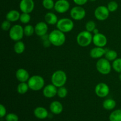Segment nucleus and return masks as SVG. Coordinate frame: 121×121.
I'll list each match as a JSON object with an SVG mask.
<instances>
[{"mask_svg": "<svg viewBox=\"0 0 121 121\" xmlns=\"http://www.w3.org/2000/svg\"><path fill=\"white\" fill-rule=\"evenodd\" d=\"M34 30H35V33L36 35L41 37L47 34V31H48V26L46 22L40 21L36 24L34 27Z\"/></svg>", "mask_w": 121, "mask_h": 121, "instance_id": "15", "label": "nucleus"}, {"mask_svg": "<svg viewBox=\"0 0 121 121\" xmlns=\"http://www.w3.org/2000/svg\"><path fill=\"white\" fill-rule=\"evenodd\" d=\"M96 69L100 74H108L111 72L112 66L110 63L109 61L105 58H100L96 64Z\"/></svg>", "mask_w": 121, "mask_h": 121, "instance_id": "6", "label": "nucleus"}, {"mask_svg": "<svg viewBox=\"0 0 121 121\" xmlns=\"http://www.w3.org/2000/svg\"><path fill=\"white\" fill-rule=\"evenodd\" d=\"M7 115V110L5 107L2 104L0 105V117L1 118H4Z\"/></svg>", "mask_w": 121, "mask_h": 121, "instance_id": "36", "label": "nucleus"}, {"mask_svg": "<svg viewBox=\"0 0 121 121\" xmlns=\"http://www.w3.org/2000/svg\"><path fill=\"white\" fill-rule=\"evenodd\" d=\"M30 89L33 91H39L44 88L45 85L44 79L39 75H34L30 77L27 82Z\"/></svg>", "mask_w": 121, "mask_h": 121, "instance_id": "2", "label": "nucleus"}, {"mask_svg": "<svg viewBox=\"0 0 121 121\" xmlns=\"http://www.w3.org/2000/svg\"><path fill=\"white\" fill-rule=\"evenodd\" d=\"M52 44L51 42L50 41L49 39H47V40H45L43 41V45L44 47H48L50 46V45Z\"/></svg>", "mask_w": 121, "mask_h": 121, "instance_id": "38", "label": "nucleus"}, {"mask_svg": "<svg viewBox=\"0 0 121 121\" xmlns=\"http://www.w3.org/2000/svg\"><path fill=\"white\" fill-rule=\"evenodd\" d=\"M67 93H68L67 89L64 86L58 87L57 95L60 98H65L67 95Z\"/></svg>", "mask_w": 121, "mask_h": 121, "instance_id": "31", "label": "nucleus"}, {"mask_svg": "<svg viewBox=\"0 0 121 121\" xmlns=\"http://www.w3.org/2000/svg\"><path fill=\"white\" fill-rule=\"evenodd\" d=\"M24 35L27 37H30L33 35L35 33V30L34 27L31 25L28 24L24 27Z\"/></svg>", "mask_w": 121, "mask_h": 121, "instance_id": "27", "label": "nucleus"}, {"mask_svg": "<svg viewBox=\"0 0 121 121\" xmlns=\"http://www.w3.org/2000/svg\"><path fill=\"white\" fill-rule=\"evenodd\" d=\"M35 4L33 0H21L19 7L22 13H30L34 10Z\"/></svg>", "mask_w": 121, "mask_h": 121, "instance_id": "11", "label": "nucleus"}, {"mask_svg": "<svg viewBox=\"0 0 121 121\" xmlns=\"http://www.w3.org/2000/svg\"><path fill=\"white\" fill-rule=\"evenodd\" d=\"M25 48H26L25 44L21 40L16 41L14 45V50L17 54H22L25 51Z\"/></svg>", "mask_w": 121, "mask_h": 121, "instance_id": "23", "label": "nucleus"}, {"mask_svg": "<svg viewBox=\"0 0 121 121\" xmlns=\"http://www.w3.org/2000/svg\"><path fill=\"white\" fill-rule=\"evenodd\" d=\"M107 8L109 9V12H115L118 9V4L116 1H110L107 5Z\"/></svg>", "mask_w": 121, "mask_h": 121, "instance_id": "32", "label": "nucleus"}, {"mask_svg": "<svg viewBox=\"0 0 121 121\" xmlns=\"http://www.w3.org/2000/svg\"><path fill=\"white\" fill-rule=\"evenodd\" d=\"M106 50L104 47H96L93 48L90 51V56L93 59H100L106 53Z\"/></svg>", "mask_w": 121, "mask_h": 121, "instance_id": "17", "label": "nucleus"}, {"mask_svg": "<svg viewBox=\"0 0 121 121\" xmlns=\"http://www.w3.org/2000/svg\"><path fill=\"white\" fill-rule=\"evenodd\" d=\"M73 2H74L76 4L78 5L82 6L87 3L88 0H73Z\"/></svg>", "mask_w": 121, "mask_h": 121, "instance_id": "37", "label": "nucleus"}, {"mask_svg": "<svg viewBox=\"0 0 121 121\" xmlns=\"http://www.w3.org/2000/svg\"><path fill=\"white\" fill-rule=\"evenodd\" d=\"M15 76L17 79L20 82H28V79H30L29 73L23 68H20L17 70L15 73Z\"/></svg>", "mask_w": 121, "mask_h": 121, "instance_id": "16", "label": "nucleus"}, {"mask_svg": "<svg viewBox=\"0 0 121 121\" xmlns=\"http://www.w3.org/2000/svg\"><path fill=\"white\" fill-rule=\"evenodd\" d=\"M44 20L46 23L49 25H56L57 22H58V17L54 13H47L44 16Z\"/></svg>", "mask_w": 121, "mask_h": 121, "instance_id": "21", "label": "nucleus"}, {"mask_svg": "<svg viewBox=\"0 0 121 121\" xmlns=\"http://www.w3.org/2000/svg\"><path fill=\"white\" fill-rule=\"evenodd\" d=\"M30 20L31 16L30 14L22 13V14H21V15H20V21L21 23L26 24H28L30 21Z\"/></svg>", "mask_w": 121, "mask_h": 121, "instance_id": "30", "label": "nucleus"}, {"mask_svg": "<svg viewBox=\"0 0 121 121\" xmlns=\"http://www.w3.org/2000/svg\"><path fill=\"white\" fill-rule=\"evenodd\" d=\"M110 121H121V109L113 111L109 117Z\"/></svg>", "mask_w": 121, "mask_h": 121, "instance_id": "26", "label": "nucleus"}, {"mask_svg": "<svg viewBox=\"0 0 121 121\" xmlns=\"http://www.w3.org/2000/svg\"><path fill=\"white\" fill-rule=\"evenodd\" d=\"M112 68L115 72L118 73H121V58H117L113 61L112 65Z\"/></svg>", "mask_w": 121, "mask_h": 121, "instance_id": "28", "label": "nucleus"}, {"mask_svg": "<svg viewBox=\"0 0 121 121\" xmlns=\"http://www.w3.org/2000/svg\"><path fill=\"white\" fill-rule=\"evenodd\" d=\"M18 117L15 113H9L5 116L6 121H18Z\"/></svg>", "mask_w": 121, "mask_h": 121, "instance_id": "34", "label": "nucleus"}, {"mask_svg": "<svg viewBox=\"0 0 121 121\" xmlns=\"http://www.w3.org/2000/svg\"><path fill=\"white\" fill-rule=\"evenodd\" d=\"M92 43L96 47H104L108 43V40L106 37L102 33H98L94 34L93 36V41Z\"/></svg>", "mask_w": 121, "mask_h": 121, "instance_id": "13", "label": "nucleus"}, {"mask_svg": "<svg viewBox=\"0 0 121 121\" xmlns=\"http://www.w3.org/2000/svg\"><path fill=\"white\" fill-rule=\"evenodd\" d=\"M86 31L89 32H93L96 28V24L93 21H89L85 25Z\"/></svg>", "mask_w": 121, "mask_h": 121, "instance_id": "33", "label": "nucleus"}, {"mask_svg": "<svg viewBox=\"0 0 121 121\" xmlns=\"http://www.w3.org/2000/svg\"><path fill=\"white\" fill-rule=\"evenodd\" d=\"M109 11L107 7L100 5L97 7L95 10L94 15L96 18L99 21L106 20L109 16Z\"/></svg>", "mask_w": 121, "mask_h": 121, "instance_id": "9", "label": "nucleus"}, {"mask_svg": "<svg viewBox=\"0 0 121 121\" xmlns=\"http://www.w3.org/2000/svg\"><path fill=\"white\" fill-rule=\"evenodd\" d=\"M95 92L96 95L99 98H105L109 93V87L105 83H99L96 86Z\"/></svg>", "mask_w": 121, "mask_h": 121, "instance_id": "10", "label": "nucleus"}, {"mask_svg": "<svg viewBox=\"0 0 121 121\" xmlns=\"http://www.w3.org/2000/svg\"><path fill=\"white\" fill-rule=\"evenodd\" d=\"M9 31V37L14 41H20L24 35V28L19 24H15L12 26Z\"/></svg>", "mask_w": 121, "mask_h": 121, "instance_id": "7", "label": "nucleus"}, {"mask_svg": "<svg viewBox=\"0 0 121 121\" xmlns=\"http://www.w3.org/2000/svg\"><path fill=\"white\" fill-rule=\"evenodd\" d=\"M57 87L53 84H50L44 87L43 90V94L46 98H52L57 95Z\"/></svg>", "mask_w": 121, "mask_h": 121, "instance_id": "14", "label": "nucleus"}, {"mask_svg": "<svg viewBox=\"0 0 121 121\" xmlns=\"http://www.w3.org/2000/svg\"><path fill=\"white\" fill-rule=\"evenodd\" d=\"M42 4L44 8L46 9L50 10L54 8V4L55 2L53 0H43Z\"/></svg>", "mask_w": 121, "mask_h": 121, "instance_id": "29", "label": "nucleus"}, {"mask_svg": "<svg viewBox=\"0 0 121 121\" xmlns=\"http://www.w3.org/2000/svg\"><path fill=\"white\" fill-rule=\"evenodd\" d=\"M89 1H92V2H93V1H96V0H89Z\"/></svg>", "mask_w": 121, "mask_h": 121, "instance_id": "41", "label": "nucleus"}, {"mask_svg": "<svg viewBox=\"0 0 121 121\" xmlns=\"http://www.w3.org/2000/svg\"><path fill=\"white\" fill-rule=\"evenodd\" d=\"M119 80H120L121 81V73H120V74H119Z\"/></svg>", "mask_w": 121, "mask_h": 121, "instance_id": "40", "label": "nucleus"}, {"mask_svg": "<svg viewBox=\"0 0 121 121\" xmlns=\"http://www.w3.org/2000/svg\"><path fill=\"white\" fill-rule=\"evenodd\" d=\"M48 39L52 45L56 47H60L63 45L66 41L65 33L59 30H54L48 34Z\"/></svg>", "mask_w": 121, "mask_h": 121, "instance_id": "1", "label": "nucleus"}, {"mask_svg": "<svg viewBox=\"0 0 121 121\" xmlns=\"http://www.w3.org/2000/svg\"><path fill=\"white\" fill-rule=\"evenodd\" d=\"M20 15L21 14L17 10L13 9L9 11L6 14V19L10 22H15L20 20Z\"/></svg>", "mask_w": 121, "mask_h": 121, "instance_id": "20", "label": "nucleus"}, {"mask_svg": "<svg viewBox=\"0 0 121 121\" xmlns=\"http://www.w3.org/2000/svg\"><path fill=\"white\" fill-rule=\"evenodd\" d=\"M76 41L80 47H87L93 41V35L91 32L86 30L82 31L77 35Z\"/></svg>", "mask_w": 121, "mask_h": 121, "instance_id": "4", "label": "nucleus"}, {"mask_svg": "<svg viewBox=\"0 0 121 121\" xmlns=\"http://www.w3.org/2000/svg\"><path fill=\"white\" fill-rule=\"evenodd\" d=\"M52 83L56 86L60 87L64 86L67 82V75L64 71L58 70L53 73L51 78Z\"/></svg>", "mask_w": 121, "mask_h": 121, "instance_id": "3", "label": "nucleus"}, {"mask_svg": "<svg viewBox=\"0 0 121 121\" xmlns=\"http://www.w3.org/2000/svg\"><path fill=\"white\" fill-rule=\"evenodd\" d=\"M103 107L105 109L108 111H111L117 105L115 100L112 99H105L103 102Z\"/></svg>", "mask_w": 121, "mask_h": 121, "instance_id": "22", "label": "nucleus"}, {"mask_svg": "<svg viewBox=\"0 0 121 121\" xmlns=\"http://www.w3.org/2000/svg\"><path fill=\"white\" fill-rule=\"evenodd\" d=\"M54 9L60 14L66 13L70 8V3L67 0H57L54 4Z\"/></svg>", "mask_w": 121, "mask_h": 121, "instance_id": "12", "label": "nucleus"}, {"mask_svg": "<svg viewBox=\"0 0 121 121\" xmlns=\"http://www.w3.org/2000/svg\"><path fill=\"white\" fill-rule=\"evenodd\" d=\"M57 29L63 33H69L74 28V22L68 18H63L59 20L56 24Z\"/></svg>", "mask_w": 121, "mask_h": 121, "instance_id": "5", "label": "nucleus"}, {"mask_svg": "<svg viewBox=\"0 0 121 121\" xmlns=\"http://www.w3.org/2000/svg\"><path fill=\"white\" fill-rule=\"evenodd\" d=\"M29 89L28 83L26 82H20L17 87V91L19 94L24 95L28 92Z\"/></svg>", "mask_w": 121, "mask_h": 121, "instance_id": "24", "label": "nucleus"}, {"mask_svg": "<svg viewBox=\"0 0 121 121\" xmlns=\"http://www.w3.org/2000/svg\"><path fill=\"white\" fill-rule=\"evenodd\" d=\"M105 59H107L109 61H114L115 59H117L118 57V53L115 50H108L106 52L105 54Z\"/></svg>", "mask_w": 121, "mask_h": 121, "instance_id": "25", "label": "nucleus"}, {"mask_svg": "<svg viewBox=\"0 0 121 121\" xmlns=\"http://www.w3.org/2000/svg\"><path fill=\"white\" fill-rule=\"evenodd\" d=\"M70 15L73 20L80 21L83 20L86 16V11L81 6H76L71 9Z\"/></svg>", "mask_w": 121, "mask_h": 121, "instance_id": "8", "label": "nucleus"}, {"mask_svg": "<svg viewBox=\"0 0 121 121\" xmlns=\"http://www.w3.org/2000/svg\"><path fill=\"white\" fill-rule=\"evenodd\" d=\"M50 110L53 114L59 115L63 112V106L61 103H60L59 101L55 100V101L52 102L50 105Z\"/></svg>", "mask_w": 121, "mask_h": 121, "instance_id": "18", "label": "nucleus"}, {"mask_svg": "<svg viewBox=\"0 0 121 121\" xmlns=\"http://www.w3.org/2000/svg\"><path fill=\"white\" fill-rule=\"evenodd\" d=\"M34 115L38 119H44L48 117V112L45 108L39 106L34 110Z\"/></svg>", "mask_w": 121, "mask_h": 121, "instance_id": "19", "label": "nucleus"}, {"mask_svg": "<svg viewBox=\"0 0 121 121\" xmlns=\"http://www.w3.org/2000/svg\"><path fill=\"white\" fill-rule=\"evenodd\" d=\"M93 33H94V34H98V33H99V31H98V30L96 28H95V29L94 30V31H93Z\"/></svg>", "mask_w": 121, "mask_h": 121, "instance_id": "39", "label": "nucleus"}, {"mask_svg": "<svg viewBox=\"0 0 121 121\" xmlns=\"http://www.w3.org/2000/svg\"><path fill=\"white\" fill-rule=\"evenodd\" d=\"M10 21H8V20H5V21H4L2 22V24H1V28L2 29V30L4 31H8L10 30V28H11V23Z\"/></svg>", "mask_w": 121, "mask_h": 121, "instance_id": "35", "label": "nucleus"}]
</instances>
